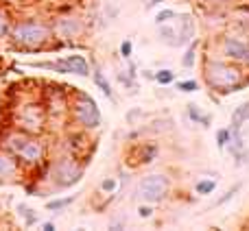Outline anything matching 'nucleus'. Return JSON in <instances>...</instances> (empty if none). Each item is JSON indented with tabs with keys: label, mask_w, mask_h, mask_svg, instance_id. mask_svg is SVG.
<instances>
[{
	"label": "nucleus",
	"mask_w": 249,
	"mask_h": 231,
	"mask_svg": "<svg viewBox=\"0 0 249 231\" xmlns=\"http://www.w3.org/2000/svg\"><path fill=\"white\" fill-rule=\"evenodd\" d=\"M160 2H164V0H149V7H155V4H160Z\"/></svg>",
	"instance_id": "obj_31"
},
{
	"label": "nucleus",
	"mask_w": 249,
	"mask_h": 231,
	"mask_svg": "<svg viewBox=\"0 0 249 231\" xmlns=\"http://www.w3.org/2000/svg\"><path fill=\"white\" fill-rule=\"evenodd\" d=\"M247 120H249V100H247V103H243V105H238V107L234 109L230 129H232V131H241L243 124H245Z\"/></svg>",
	"instance_id": "obj_16"
},
{
	"label": "nucleus",
	"mask_w": 249,
	"mask_h": 231,
	"mask_svg": "<svg viewBox=\"0 0 249 231\" xmlns=\"http://www.w3.org/2000/svg\"><path fill=\"white\" fill-rule=\"evenodd\" d=\"M230 137H232V129L223 127V129H219V131H216V146H219V150H223L225 146H228Z\"/></svg>",
	"instance_id": "obj_22"
},
{
	"label": "nucleus",
	"mask_w": 249,
	"mask_h": 231,
	"mask_svg": "<svg viewBox=\"0 0 249 231\" xmlns=\"http://www.w3.org/2000/svg\"><path fill=\"white\" fill-rule=\"evenodd\" d=\"M214 190H216L214 179H201V181H197V185H195V192H197L199 197H208V194H212Z\"/></svg>",
	"instance_id": "obj_20"
},
{
	"label": "nucleus",
	"mask_w": 249,
	"mask_h": 231,
	"mask_svg": "<svg viewBox=\"0 0 249 231\" xmlns=\"http://www.w3.org/2000/svg\"><path fill=\"white\" fill-rule=\"evenodd\" d=\"M118 188V179L116 177H105L103 181H101V192L103 194H114Z\"/></svg>",
	"instance_id": "obj_23"
},
{
	"label": "nucleus",
	"mask_w": 249,
	"mask_h": 231,
	"mask_svg": "<svg viewBox=\"0 0 249 231\" xmlns=\"http://www.w3.org/2000/svg\"><path fill=\"white\" fill-rule=\"evenodd\" d=\"M158 37H160V42L168 44V46H173V48H177V44H179V35H177V29L173 22L158 24Z\"/></svg>",
	"instance_id": "obj_13"
},
{
	"label": "nucleus",
	"mask_w": 249,
	"mask_h": 231,
	"mask_svg": "<svg viewBox=\"0 0 249 231\" xmlns=\"http://www.w3.org/2000/svg\"><path fill=\"white\" fill-rule=\"evenodd\" d=\"M70 116L72 120L86 131H94L101 127L103 122V116H101V107L90 94L86 92H72L70 96Z\"/></svg>",
	"instance_id": "obj_4"
},
{
	"label": "nucleus",
	"mask_w": 249,
	"mask_h": 231,
	"mask_svg": "<svg viewBox=\"0 0 249 231\" xmlns=\"http://www.w3.org/2000/svg\"><path fill=\"white\" fill-rule=\"evenodd\" d=\"M0 122H2V105H0Z\"/></svg>",
	"instance_id": "obj_32"
},
{
	"label": "nucleus",
	"mask_w": 249,
	"mask_h": 231,
	"mask_svg": "<svg viewBox=\"0 0 249 231\" xmlns=\"http://www.w3.org/2000/svg\"><path fill=\"white\" fill-rule=\"evenodd\" d=\"M83 31V22L79 17H59L57 24H53V33L59 37H79Z\"/></svg>",
	"instance_id": "obj_10"
},
{
	"label": "nucleus",
	"mask_w": 249,
	"mask_h": 231,
	"mask_svg": "<svg viewBox=\"0 0 249 231\" xmlns=\"http://www.w3.org/2000/svg\"><path fill=\"white\" fill-rule=\"evenodd\" d=\"M9 29H11V17L7 16V11H2V9H0V39L7 37Z\"/></svg>",
	"instance_id": "obj_25"
},
{
	"label": "nucleus",
	"mask_w": 249,
	"mask_h": 231,
	"mask_svg": "<svg viewBox=\"0 0 249 231\" xmlns=\"http://www.w3.org/2000/svg\"><path fill=\"white\" fill-rule=\"evenodd\" d=\"M138 216H140V218H151V216H153V207H151V203H144V205L138 207Z\"/></svg>",
	"instance_id": "obj_29"
},
{
	"label": "nucleus",
	"mask_w": 249,
	"mask_h": 231,
	"mask_svg": "<svg viewBox=\"0 0 249 231\" xmlns=\"http://www.w3.org/2000/svg\"><path fill=\"white\" fill-rule=\"evenodd\" d=\"M31 68H39V70H53V72H61V74H79V77H88L90 74V64L83 55H68V57H59L55 61H35L29 64Z\"/></svg>",
	"instance_id": "obj_7"
},
{
	"label": "nucleus",
	"mask_w": 249,
	"mask_h": 231,
	"mask_svg": "<svg viewBox=\"0 0 249 231\" xmlns=\"http://www.w3.org/2000/svg\"><path fill=\"white\" fill-rule=\"evenodd\" d=\"M160 148L158 144H153V142H142V144L136 146V164L138 166H144V164H151L155 157H158Z\"/></svg>",
	"instance_id": "obj_12"
},
{
	"label": "nucleus",
	"mask_w": 249,
	"mask_h": 231,
	"mask_svg": "<svg viewBox=\"0 0 249 231\" xmlns=\"http://www.w3.org/2000/svg\"><path fill=\"white\" fill-rule=\"evenodd\" d=\"M177 20H179V29H177V35H179V44L177 46H186V44H190L195 37H197V22H195L193 16H177Z\"/></svg>",
	"instance_id": "obj_11"
},
{
	"label": "nucleus",
	"mask_w": 249,
	"mask_h": 231,
	"mask_svg": "<svg viewBox=\"0 0 249 231\" xmlns=\"http://www.w3.org/2000/svg\"><path fill=\"white\" fill-rule=\"evenodd\" d=\"M175 87L179 92H186V94H190V92H197L199 90V81H195V79H186V81L175 83Z\"/></svg>",
	"instance_id": "obj_24"
},
{
	"label": "nucleus",
	"mask_w": 249,
	"mask_h": 231,
	"mask_svg": "<svg viewBox=\"0 0 249 231\" xmlns=\"http://www.w3.org/2000/svg\"><path fill=\"white\" fill-rule=\"evenodd\" d=\"M136 194L140 201L151 203V205H153V203H160L171 194V179H168L166 175H162V172L146 175V177H142L140 183H138Z\"/></svg>",
	"instance_id": "obj_6"
},
{
	"label": "nucleus",
	"mask_w": 249,
	"mask_h": 231,
	"mask_svg": "<svg viewBox=\"0 0 249 231\" xmlns=\"http://www.w3.org/2000/svg\"><path fill=\"white\" fill-rule=\"evenodd\" d=\"M238 190H241V183L232 185V188H230V190H228V192H225V194H223V197H221V198H219V201H216V203H214V207H219V205H225V203H228V201H232V198H234V197H236V194H238Z\"/></svg>",
	"instance_id": "obj_27"
},
{
	"label": "nucleus",
	"mask_w": 249,
	"mask_h": 231,
	"mask_svg": "<svg viewBox=\"0 0 249 231\" xmlns=\"http://www.w3.org/2000/svg\"><path fill=\"white\" fill-rule=\"evenodd\" d=\"M131 52H133L131 39H124V42L121 44V57H123V59H129V57H131Z\"/></svg>",
	"instance_id": "obj_28"
},
{
	"label": "nucleus",
	"mask_w": 249,
	"mask_h": 231,
	"mask_svg": "<svg viewBox=\"0 0 249 231\" xmlns=\"http://www.w3.org/2000/svg\"><path fill=\"white\" fill-rule=\"evenodd\" d=\"M0 59H2V55H0Z\"/></svg>",
	"instance_id": "obj_33"
},
{
	"label": "nucleus",
	"mask_w": 249,
	"mask_h": 231,
	"mask_svg": "<svg viewBox=\"0 0 249 231\" xmlns=\"http://www.w3.org/2000/svg\"><path fill=\"white\" fill-rule=\"evenodd\" d=\"M221 55L234 64L249 66V39L241 35H225L221 39Z\"/></svg>",
	"instance_id": "obj_8"
},
{
	"label": "nucleus",
	"mask_w": 249,
	"mask_h": 231,
	"mask_svg": "<svg viewBox=\"0 0 249 231\" xmlns=\"http://www.w3.org/2000/svg\"><path fill=\"white\" fill-rule=\"evenodd\" d=\"M74 194H70V197H64V198H53V201L46 203V210L48 212H59V210H66V207H70L74 203Z\"/></svg>",
	"instance_id": "obj_18"
},
{
	"label": "nucleus",
	"mask_w": 249,
	"mask_h": 231,
	"mask_svg": "<svg viewBox=\"0 0 249 231\" xmlns=\"http://www.w3.org/2000/svg\"><path fill=\"white\" fill-rule=\"evenodd\" d=\"M186 112H188V118L193 120V122H197V124H203V127H210V122H212V116H208V114H203L201 109L197 107L195 103H190L188 107H186Z\"/></svg>",
	"instance_id": "obj_17"
},
{
	"label": "nucleus",
	"mask_w": 249,
	"mask_h": 231,
	"mask_svg": "<svg viewBox=\"0 0 249 231\" xmlns=\"http://www.w3.org/2000/svg\"><path fill=\"white\" fill-rule=\"evenodd\" d=\"M44 231H55V223H42Z\"/></svg>",
	"instance_id": "obj_30"
},
{
	"label": "nucleus",
	"mask_w": 249,
	"mask_h": 231,
	"mask_svg": "<svg viewBox=\"0 0 249 231\" xmlns=\"http://www.w3.org/2000/svg\"><path fill=\"white\" fill-rule=\"evenodd\" d=\"M22 172V166L7 148L0 146V183H7V181H16Z\"/></svg>",
	"instance_id": "obj_9"
},
{
	"label": "nucleus",
	"mask_w": 249,
	"mask_h": 231,
	"mask_svg": "<svg viewBox=\"0 0 249 231\" xmlns=\"http://www.w3.org/2000/svg\"><path fill=\"white\" fill-rule=\"evenodd\" d=\"M173 20H177V13L173 9H162L155 16V24H164V22H173Z\"/></svg>",
	"instance_id": "obj_26"
},
{
	"label": "nucleus",
	"mask_w": 249,
	"mask_h": 231,
	"mask_svg": "<svg viewBox=\"0 0 249 231\" xmlns=\"http://www.w3.org/2000/svg\"><path fill=\"white\" fill-rule=\"evenodd\" d=\"M16 210H18V214L22 216V220H24L26 227H31V225L37 223V214H35V212L31 210V207H26V205H18Z\"/></svg>",
	"instance_id": "obj_21"
},
{
	"label": "nucleus",
	"mask_w": 249,
	"mask_h": 231,
	"mask_svg": "<svg viewBox=\"0 0 249 231\" xmlns=\"http://www.w3.org/2000/svg\"><path fill=\"white\" fill-rule=\"evenodd\" d=\"M0 146L18 159L22 168H37L46 159V144L35 133L22 131V129H13L11 133H7Z\"/></svg>",
	"instance_id": "obj_3"
},
{
	"label": "nucleus",
	"mask_w": 249,
	"mask_h": 231,
	"mask_svg": "<svg viewBox=\"0 0 249 231\" xmlns=\"http://www.w3.org/2000/svg\"><path fill=\"white\" fill-rule=\"evenodd\" d=\"M203 81L214 92H238L247 85L245 72L225 57H203Z\"/></svg>",
	"instance_id": "obj_1"
},
{
	"label": "nucleus",
	"mask_w": 249,
	"mask_h": 231,
	"mask_svg": "<svg viewBox=\"0 0 249 231\" xmlns=\"http://www.w3.org/2000/svg\"><path fill=\"white\" fill-rule=\"evenodd\" d=\"M7 39L18 50H42L51 39H55V33H53V24L39 17H22L11 22Z\"/></svg>",
	"instance_id": "obj_2"
},
{
	"label": "nucleus",
	"mask_w": 249,
	"mask_h": 231,
	"mask_svg": "<svg viewBox=\"0 0 249 231\" xmlns=\"http://www.w3.org/2000/svg\"><path fill=\"white\" fill-rule=\"evenodd\" d=\"M153 81L158 83V85H171V83H175V72H173L171 68H162L155 72Z\"/></svg>",
	"instance_id": "obj_19"
},
{
	"label": "nucleus",
	"mask_w": 249,
	"mask_h": 231,
	"mask_svg": "<svg viewBox=\"0 0 249 231\" xmlns=\"http://www.w3.org/2000/svg\"><path fill=\"white\" fill-rule=\"evenodd\" d=\"M92 81H94V85H96V90H101L107 99H114V90H112V83H109V79L105 77V72L96 66L94 68V72H92Z\"/></svg>",
	"instance_id": "obj_15"
},
{
	"label": "nucleus",
	"mask_w": 249,
	"mask_h": 231,
	"mask_svg": "<svg viewBox=\"0 0 249 231\" xmlns=\"http://www.w3.org/2000/svg\"><path fill=\"white\" fill-rule=\"evenodd\" d=\"M48 177H51V181L55 183L57 190L72 188L83 179V166L72 157H59L51 164Z\"/></svg>",
	"instance_id": "obj_5"
},
{
	"label": "nucleus",
	"mask_w": 249,
	"mask_h": 231,
	"mask_svg": "<svg viewBox=\"0 0 249 231\" xmlns=\"http://www.w3.org/2000/svg\"><path fill=\"white\" fill-rule=\"evenodd\" d=\"M199 46H201V39L199 37H195L190 44H186L184 57H181V66H184V68H195V64H197V55H199Z\"/></svg>",
	"instance_id": "obj_14"
}]
</instances>
